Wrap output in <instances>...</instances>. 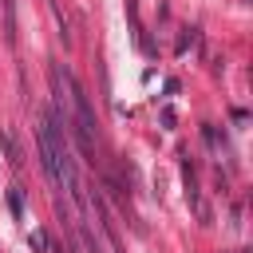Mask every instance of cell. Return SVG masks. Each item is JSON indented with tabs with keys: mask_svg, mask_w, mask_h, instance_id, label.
<instances>
[{
	"mask_svg": "<svg viewBox=\"0 0 253 253\" xmlns=\"http://www.w3.org/2000/svg\"><path fill=\"white\" fill-rule=\"evenodd\" d=\"M194 43H198V28H182V36H178V43H174V51H178V55H186V51H190Z\"/></svg>",
	"mask_w": 253,
	"mask_h": 253,
	"instance_id": "6",
	"label": "cell"
},
{
	"mask_svg": "<svg viewBox=\"0 0 253 253\" xmlns=\"http://www.w3.org/2000/svg\"><path fill=\"white\" fill-rule=\"evenodd\" d=\"M55 253H63V249H55Z\"/></svg>",
	"mask_w": 253,
	"mask_h": 253,
	"instance_id": "10",
	"label": "cell"
},
{
	"mask_svg": "<svg viewBox=\"0 0 253 253\" xmlns=\"http://www.w3.org/2000/svg\"><path fill=\"white\" fill-rule=\"evenodd\" d=\"M28 245L43 253V249H47V233H43V229H32V233H28Z\"/></svg>",
	"mask_w": 253,
	"mask_h": 253,
	"instance_id": "8",
	"label": "cell"
},
{
	"mask_svg": "<svg viewBox=\"0 0 253 253\" xmlns=\"http://www.w3.org/2000/svg\"><path fill=\"white\" fill-rule=\"evenodd\" d=\"M178 123V111L174 107H162V126H174Z\"/></svg>",
	"mask_w": 253,
	"mask_h": 253,
	"instance_id": "9",
	"label": "cell"
},
{
	"mask_svg": "<svg viewBox=\"0 0 253 253\" xmlns=\"http://www.w3.org/2000/svg\"><path fill=\"white\" fill-rule=\"evenodd\" d=\"M123 8H126V24H130V36H134V43H138L146 55H154V40L142 32V20H138V0H123Z\"/></svg>",
	"mask_w": 253,
	"mask_h": 253,
	"instance_id": "4",
	"label": "cell"
},
{
	"mask_svg": "<svg viewBox=\"0 0 253 253\" xmlns=\"http://www.w3.org/2000/svg\"><path fill=\"white\" fill-rule=\"evenodd\" d=\"M8 210H12V217H24V190L20 186L8 190Z\"/></svg>",
	"mask_w": 253,
	"mask_h": 253,
	"instance_id": "7",
	"label": "cell"
},
{
	"mask_svg": "<svg viewBox=\"0 0 253 253\" xmlns=\"http://www.w3.org/2000/svg\"><path fill=\"white\" fill-rule=\"evenodd\" d=\"M182 186H186V202H190V210L202 217V225H210V206L202 202V186H198V170H194V162L190 158H182Z\"/></svg>",
	"mask_w": 253,
	"mask_h": 253,
	"instance_id": "3",
	"label": "cell"
},
{
	"mask_svg": "<svg viewBox=\"0 0 253 253\" xmlns=\"http://www.w3.org/2000/svg\"><path fill=\"white\" fill-rule=\"evenodd\" d=\"M36 150H40V166H43L47 182L59 186V154H55V142H51V123H47V115H43L40 126H36Z\"/></svg>",
	"mask_w": 253,
	"mask_h": 253,
	"instance_id": "2",
	"label": "cell"
},
{
	"mask_svg": "<svg viewBox=\"0 0 253 253\" xmlns=\"http://www.w3.org/2000/svg\"><path fill=\"white\" fill-rule=\"evenodd\" d=\"M51 83H55V91H63L59 99L71 107V119H75V126L99 146V115H95V103H91V95L83 91V83L75 79V71L67 67V63H55L51 67Z\"/></svg>",
	"mask_w": 253,
	"mask_h": 253,
	"instance_id": "1",
	"label": "cell"
},
{
	"mask_svg": "<svg viewBox=\"0 0 253 253\" xmlns=\"http://www.w3.org/2000/svg\"><path fill=\"white\" fill-rule=\"evenodd\" d=\"M0 150H4V158H8V166H12V170H20V166H24V154H20L16 138H12V130H4V126H0Z\"/></svg>",
	"mask_w": 253,
	"mask_h": 253,
	"instance_id": "5",
	"label": "cell"
}]
</instances>
